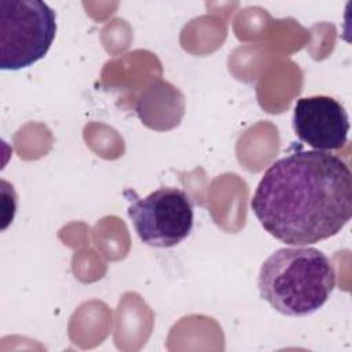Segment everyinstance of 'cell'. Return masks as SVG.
<instances>
[{
	"instance_id": "6da1fadb",
	"label": "cell",
	"mask_w": 352,
	"mask_h": 352,
	"mask_svg": "<svg viewBox=\"0 0 352 352\" xmlns=\"http://www.w3.org/2000/svg\"><path fill=\"white\" fill-rule=\"evenodd\" d=\"M250 206L261 227L280 242L316 243L351 220V169L336 154L297 148L264 172Z\"/></svg>"
},
{
	"instance_id": "7a4b0ae2",
	"label": "cell",
	"mask_w": 352,
	"mask_h": 352,
	"mask_svg": "<svg viewBox=\"0 0 352 352\" xmlns=\"http://www.w3.org/2000/svg\"><path fill=\"white\" fill-rule=\"evenodd\" d=\"M257 286L275 311L302 318L326 304L336 287V270L316 248H280L261 264Z\"/></svg>"
},
{
	"instance_id": "3957f363",
	"label": "cell",
	"mask_w": 352,
	"mask_h": 352,
	"mask_svg": "<svg viewBox=\"0 0 352 352\" xmlns=\"http://www.w3.org/2000/svg\"><path fill=\"white\" fill-rule=\"evenodd\" d=\"M56 34V14L40 0H0V67L21 70L43 59Z\"/></svg>"
},
{
	"instance_id": "277c9868",
	"label": "cell",
	"mask_w": 352,
	"mask_h": 352,
	"mask_svg": "<svg viewBox=\"0 0 352 352\" xmlns=\"http://www.w3.org/2000/svg\"><path fill=\"white\" fill-rule=\"evenodd\" d=\"M128 216L140 241L154 248H173L183 242L194 226V204L176 187H160L144 198L125 190Z\"/></svg>"
},
{
	"instance_id": "5b68a950",
	"label": "cell",
	"mask_w": 352,
	"mask_h": 352,
	"mask_svg": "<svg viewBox=\"0 0 352 352\" xmlns=\"http://www.w3.org/2000/svg\"><path fill=\"white\" fill-rule=\"evenodd\" d=\"M292 124L296 136L319 151L338 150L348 140V113L331 96L300 98L294 104Z\"/></svg>"
}]
</instances>
